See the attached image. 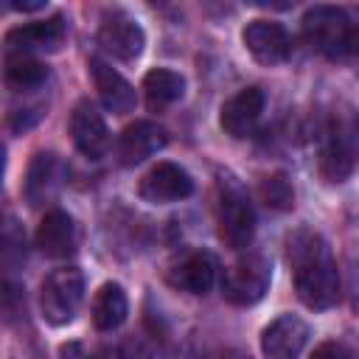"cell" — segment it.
<instances>
[{
  "mask_svg": "<svg viewBox=\"0 0 359 359\" xmlns=\"http://www.w3.org/2000/svg\"><path fill=\"white\" fill-rule=\"evenodd\" d=\"M48 79V67L34 56H8L6 59V84L17 93H31L42 87Z\"/></svg>",
  "mask_w": 359,
  "mask_h": 359,
  "instance_id": "obj_21",
  "label": "cell"
},
{
  "mask_svg": "<svg viewBox=\"0 0 359 359\" xmlns=\"http://www.w3.org/2000/svg\"><path fill=\"white\" fill-rule=\"evenodd\" d=\"M216 224L219 238L230 250H247L255 236V210L244 185L233 174H222L216 182Z\"/></svg>",
  "mask_w": 359,
  "mask_h": 359,
  "instance_id": "obj_4",
  "label": "cell"
},
{
  "mask_svg": "<svg viewBox=\"0 0 359 359\" xmlns=\"http://www.w3.org/2000/svg\"><path fill=\"white\" fill-rule=\"evenodd\" d=\"M286 261L292 266L294 292L311 311H325L339 297V275L325 238L309 227H297L286 236Z\"/></svg>",
  "mask_w": 359,
  "mask_h": 359,
  "instance_id": "obj_1",
  "label": "cell"
},
{
  "mask_svg": "<svg viewBox=\"0 0 359 359\" xmlns=\"http://www.w3.org/2000/svg\"><path fill=\"white\" fill-rule=\"evenodd\" d=\"M36 247L48 258H67L79 247V227L67 210H48L36 227Z\"/></svg>",
  "mask_w": 359,
  "mask_h": 359,
  "instance_id": "obj_16",
  "label": "cell"
},
{
  "mask_svg": "<svg viewBox=\"0 0 359 359\" xmlns=\"http://www.w3.org/2000/svg\"><path fill=\"white\" fill-rule=\"evenodd\" d=\"M95 39H98L101 50L109 53L118 62H135L143 53V45H146V34H143L140 22L135 17H129L126 11L107 14L98 25Z\"/></svg>",
  "mask_w": 359,
  "mask_h": 359,
  "instance_id": "obj_8",
  "label": "cell"
},
{
  "mask_svg": "<svg viewBox=\"0 0 359 359\" xmlns=\"http://www.w3.org/2000/svg\"><path fill=\"white\" fill-rule=\"evenodd\" d=\"M303 36L311 50L328 59L359 56V25L337 6H311L303 14Z\"/></svg>",
  "mask_w": 359,
  "mask_h": 359,
  "instance_id": "obj_3",
  "label": "cell"
},
{
  "mask_svg": "<svg viewBox=\"0 0 359 359\" xmlns=\"http://www.w3.org/2000/svg\"><path fill=\"white\" fill-rule=\"evenodd\" d=\"M67 39V25L59 14L36 22L17 25L6 34L8 56H34V53H56Z\"/></svg>",
  "mask_w": 359,
  "mask_h": 359,
  "instance_id": "obj_7",
  "label": "cell"
},
{
  "mask_svg": "<svg viewBox=\"0 0 359 359\" xmlns=\"http://www.w3.org/2000/svg\"><path fill=\"white\" fill-rule=\"evenodd\" d=\"M70 137L73 146L79 149V154H84L87 160H101L109 149V129L104 115L98 112V107L93 101H79L70 112Z\"/></svg>",
  "mask_w": 359,
  "mask_h": 359,
  "instance_id": "obj_9",
  "label": "cell"
},
{
  "mask_svg": "<svg viewBox=\"0 0 359 359\" xmlns=\"http://www.w3.org/2000/svg\"><path fill=\"white\" fill-rule=\"evenodd\" d=\"M6 6L14 11H39V8H45V0H8Z\"/></svg>",
  "mask_w": 359,
  "mask_h": 359,
  "instance_id": "obj_25",
  "label": "cell"
},
{
  "mask_svg": "<svg viewBox=\"0 0 359 359\" xmlns=\"http://www.w3.org/2000/svg\"><path fill=\"white\" fill-rule=\"evenodd\" d=\"M309 359H359V353L348 345V342H339V339H328L323 345L314 348V353Z\"/></svg>",
  "mask_w": 359,
  "mask_h": 359,
  "instance_id": "obj_24",
  "label": "cell"
},
{
  "mask_svg": "<svg viewBox=\"0 0 359 359\" xmlns=\"http://www.w3.org/2000/svg\"><path fill=\"white\" fill-rule=\"evenodd\" d=\"M264 104H266V95H264L261 87H244V90H238L222 107V115H219L222 129L230 137H247V135H252V129L261 121Z\"/></svg>",
  "mask_w": 359,
  "mask_h": 359,
  "instance_id": "obj_14",
  "label": "cell"
},
{
  "mask_svg": "<svg viewBox=\"0 0 359 359\" xmlns=\"http://www.w3.org/2000/svg\"><path fill=\"white\" fill-rule=\"evenodd\" d=\"M241 39H244V48L252 53V59L266 65V67L283 65L292 56V39H289V34H286V28L280 22L252 20L241 31Z\"/></svg>",
  "mask_w": 359,
  "mask_h": 359,
  "instance_id": "obj_12",
  "label": "cell"
},
{
  "mask_svg": "<svg viewBox=\"0 0 359 359\" xmlns=\"http://www.w3.org/2000/svg\"><path fill=\"white\" fill-rule=\"evenodd\" d=\"M65 182V163L53 151H39L31 157L25 180H22V196L31 208L48 205Z\"/></svg>",
  "mask_w": 359,
  "mask_h": 359,
  "instance_id": "obj_11",
  "label": "cell"
},
{
  "mask_svg": "<svg viewBox=\"0 0 359 359\" xmlns=\"http://www.w3.org/2000/svg\"><path fill=\"white\" fill-rule=\"evenodd\" d=\"M84 300V272L79 266L53 269L39 289V309L50 325H67Z\"/></svg>",
  "mask_w": 359,
  "mask_h": 359,
  "instance_id": "obj_6",
  "label": "cell"
},
{
  "mask_svg": "<svg viewBox=\"0 0 359 359\" xmlns=\"http://www.w3.org/2000/svg\"><path fill=\"white\" fill-rule=\"evenodd\" d=\"M143 93H146V101L151 109H160L165 104H174L182 98L185 93V79L177 73V70H168V67H154L143 76Z\"/></svg>",
  "mask_w": 359,
  "mask_h": 359,
  "instance_id": "obj_20",
  "label": "cell"
},
{
  "mask_svg": "<svg viewBox=\"0 0 359 359\" xmlns=\"http://www.w3.org/2000/svg\"><path fill=\"white\" fill-rule=\"evenodd\" d=\"M165 143H168V137L160 123L135 121L121 132V137L115 143V154H118L121 165H137V163L149 160L151 154H157Z\"/></svg>",
  "mask_w": 359,
  "mask_h": 359,
  "instance_id": "obj_15",
  "label": "cell"
},
{
  "mask_svg": "<svg viewBox=\"0 0 359 359\" xmlns=\"http://www.w3.org/2000/svg\"><path fill=\"white\" fill-rule=\"evenodd\" d=\"M59 353H62V359H84V351H81L79 342H67V345H62Z\"/></svg>",
  "mask_w": 359,
  "mask_h": 359,
  "instance_id": "obj_26",
  "label": "cell"
},
{
  "mask_svg": "<svg viewBox=\"0 0 359 359\" xmlns=\"http://www.w3.org/2000/svg\"><path fill=\"white\" fill-rule=\"evenodd\" d=\"M320 177L331 185H339L353 177L359 168V109L351 104H337L320 137V157H317Z\"/></svg>",
  "mask_w": 359,
  "mask_h": 359,
  "instance_id": "obj_2",
  "label": "cell"
},
{
  "mask_svg": "<svg viewBox=\"0 0 359 359\" xmlns=\"http://www.w3.org/2000/svg\"><path fill=\"white\" fill-rule=\"evenodd\" d=\"M272 280V264L264 252H247L222 275V297L233 306H255Z\"/></svg>",
  "mask_w": 359,
  "mask_h": 359,
  "instance_id": "obj_5",
  "label": "cell"
},
{
  "mask_svg": "<svg viewBox=\"0 0 359 359\" xmlns=\"http://www.w3.org/2000/svg\"><path fill=\"white\" fill-rule=\"evenodd\" d=\"M3 261L11 269L14 264L25 261V233L17 227V222L8 216L3 224Z\"/></svg>",
  "mask_w": 359,
  "mask_h": 359,
  "instance_id": "obj_23",
  "label": "cell"
},
{
  "mask_svg": "<svg viewBox=\"0 0 359 359\" xmlns=\"http://www.w3.org/2000/svg\"><path fill=\"white\" fill-rule=\"evenodd\" d=\"M90 73H93V81H95V90H98V98L101 104L115 112V115H123V112H132L135 109V87L112 67L107 65L101 56H93L90 59Z\"/></svg>",
  "mask_w": 359,
  "mask_h": 359,
  "instance_id": "obj_17",
  "label": "cell"
},
{
  "mask_svg": "<svg viewBox=\"0 0 359 359\" xmlns=\"http://www.w3.org/2000/svg\"><path fill=\"white\" fill-rule=\"evenodd\" d=\"M216 275H219L216 255L208 250H199V252H191L188 258H182L168 272V283L182 292H191V294H208L216 283Z\"/></svg>",
  "mask_w": 359,
  "mask_h": 359,
  "instance_id": "obj_18",
  "label": "cell"
},
{
  "mask_svg": "<svg viewBox=\"0 0 359 359\" xmlns=\"http://www.w3.org/2000/svg\"><path fill=\"white\" fill-rule=\"evenodd\" d=\"M137 194H140V199H146L151 205L180 202V199H188L194 194V177L182 165L163 160L154 168H149V174L140 180Z\"/></svg>",
  "mask_w": 359,
  "mask_h": 359,
  "instance_id": "obj_10",
  "label": "cell"
},
{
  "mask_svg": "<svg viewBox=\"0 0 359 359\" xmlns=\"http://www.w3.org/2000/svg\"><path fill=\"white\" fill-rule=\"evenodd\" d=\"M258 196L272 210H292L294 205V188L286 174H269L258 185Z\"/></svg>",
  "mask_w": 359,
  "mask_h": 359,
  "instance_id": "obj_22",
  "label": "cell"
},
{
  "mask_svg": "<svg viewBox=\"0 0 359 359\" xmlns=\"http://www.w3.org/2000/svg\"><path fill=\"white\" fill-rule=\"evenodd\" d=\"M219 359H250L247 353H238V351H224Z\"/></svg>",
  "mask_w": 359,
  "mask_h": 359,
  "instance_id": "obj_27",
  "label": "cell"
},
{
  "mask_svg": "<svg viewBox=\"0 0 359 359\" xmlns=\"http://www.w3.org/2000/svg\"><path fill=\"white\" fill-rule=\"evenodd\" d=\"M129 314V300L121 283H104L93 297V325L98 331H115Z\"/></svg>",
  "mask_w": 359,
  "mask_h": 359,
  "instance_id": "obj_19",
  "label": "cell"
},
{
  "mask_svg": "<svg viewBox=\"0 0 359 359\" xmlns=\"http://www.w3.org/2000/svg\"><path fill=\"white\" fill-rule=\"evenodd\" d=\"M309 334V325L297 314H280L261 331V353L264 359H300Z\"/></svg>",
  "mask_w": 359,
  "mask_h": 359,
  "instance_id": "obj_13",
  "label": "cell"
}]
</instances>
